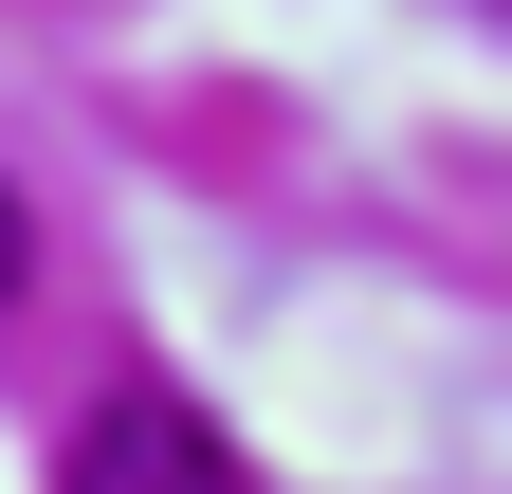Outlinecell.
<instances>
[{"instance_id": "cell-1", "label": "cell", "mask_w": 512, "mask_h": 494, "mask_svg": "<svg viewBox=\"0 0 512 494\" xmlns=\"http://www.w3.org/2000/svg\"><path fill=\"white\" fill-rule=\"evenodd\" d=\"M55 494H256V476H238V440L183 385H110L74 421V458H55Z\"/></svg>"}, {"instance_id": "cell-2", "label": "cell", "mask_w": 512, "mask_h": 494, "mask_svg": "<svg viewBox=\"0 0 512 494\" xmlns=\"http://www.w3.org/2000/svg\"><path fill=\"white\" fill-rule=\"evenodd\" d=\"M19 275H37V220H19V183H0V312H19Z\"/></svg>"}]
</instances>
